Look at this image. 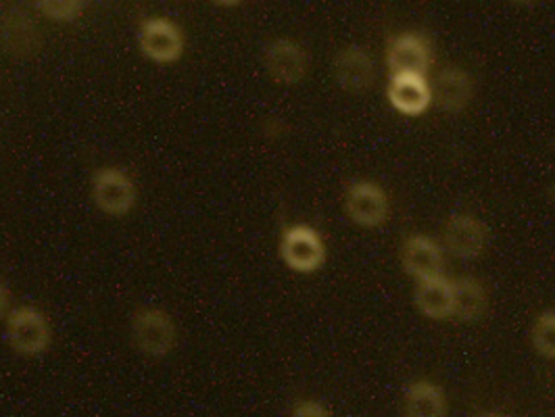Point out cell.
<instances>
[{"mask_svg":"<svg viewBox=\"0 0 555 417\" xmlns=\"http://www.w3.org/2000/svg\"><path fill=\"white\" fill-rule=\"evenodd\" d=\"M430 90H433V101L444 113H462L473 101V78L462 67L449 65L439 71Z\"/></svg>","mask_w":555,"mask_h":417,"instance_id":"cell-12","label":"cell"},{"mask_svg":"<svg viewBox=\"0 0 555 417\" xmlns=\"http://www.w3.org/2000/svg\"><path fill=\"white\" fill-rule=\"evenodd\" d=\"M263 67L274 82L295 86L306 80L309 53L301 42L293 38H276L266 47Z\"/></svg>","mask_w":555,"mask_h":417,"instance_id":"cell-6","label":"cell"},{"mask_svg":"<svg viewBox=\"0 0 555 417\" xmlns=\"http://www.w3.org/2000/svg\"><path fill=\"white\" fill-rule=\"evenodd\" d=\"M489 243V227L468 213H453L443 227V249L457 259H476Z\"/></svg>","mask_w":555,"mask_h":417,"instance_id":"cell-9","label":"cell"},{"mask_svg":"<svg viewBox=\"0 0 555 417\" xmlns=\"http://www.w3.org/2000/svg\"><path fill=\"white\" fill-rule=\"evenodd\" d=\"M403 416L447 417L449 405L444 390L433 380H416L403 390Z\"/></svg>","mask_w":555,"mask_h":417,"instance_id":"cell-14","label":"cell"},{"mask_svg":"<svg viewBox=\"0 0 555 417\" xmlns=\"http://www.w3.org/2000/svg\"><path fill=\"white\" fill-rule=\"evenodd\" d=\"M333 74L336 83L351 94L365 92L376 78V67L372 56L358 44L340 49L334 56Z\"/></svg>","mask_w":555,"mask_h":417,"instance_id":"cell-10","label":"cell"},{"mask_svg":"<svg viewBox=\"0 0 555 417\" xmlns=\"http://www.w3.org/2000/svg\"><path fill=\"white\" fill-rule=\"evenodd\" d=\"M509 2L516 6H534L539 0H509Z\"/></svg>","mask_w":555,"mask_h":417,"instance_id":"cell-22","label":"cell"},{"mask_svg":"<svg viewBox=\"0 0 555 417\" xmlns=\"http://www.w3.org/2000/svg\"><path fill=\"white\" fill-rule=\"evenodd\" d=\"M2 324L9 349L20 357H40L55 342V328L49 313L34 303H15Z\"/></svg>","mask_w":555,"mask_h":417,"instance_id":"cell-2","label":"cell"},{"mask_svg":"<svg viewBox=\"0 0 555 417\" xmlns=\"http://www.w3.org/2000/svg\"><path fill=\"white\" fill-rule=\"evenodd\" d=\"M137 44L140 55L159 67L176 65L186 55V34L167 15L144 17L137 31Z\"/></svg>","mask_w":555,"mask_h":417,"instance_id":"cell-4","label":"cell"},{"mask_svg":"<svg viewBox=\"0 0 555 417\" xmlns=\"http://www.w3.org/2000/svg\"><path fill=\"white\" fill-rule=\"evenodd\" d=\"M282 263L295 274H315L326 263L328 249L322 234L309 223H291L278 240Z\"/></svg>","mask_w":555,"mask_h":417,"instance_id":"cell-5","label":"cell"},{"mask_svg":"<svg viewBox=\"0 0 555 417\" xmlns=\"http://www.w3.org/2000/svg\"><path fill=\"white\" fill-rule=\"evenodd\" d=\"M15 305L11 299V290L9 286L0 279V322L7 317V313L11 311V307Z\"/></svg>","mask_w":555,"mask_h":417,"instance_id":"cell-20","label":"cell"},{"mask_svg":"<svg viewBox=\"0 0 555 417\" xmlns=\"http://www.w3.org/2000/svg\"><path fill=\"white\" fill-rule=\"evenodd\" d=\"M211 4H216V6H222V9H236V6H241L245 0H209Z\"/></svg>","mask_w":555,"mask_h":417,"instance_id":"cell-21","label":"cell"},{"mask_svg":"<svg viewBox=\"0 0 555 417\" xmlns=\"http://www.w3.org/2000/svg\"><path fill=\"white\" fill-rule=\"evenodd\" d=\"M401 263L416 282L441 276L444 268L443 247L424 234H412L401 247Z\"/></svg>","mask_w":555,"mask_h":417,"instance_id":"cell-11","label":"cell"},{"mask_svg":"<svg viewBox=\"0 0 555 417\" xmlns=\"http://www.w3.org/2000/svg\"><path fill=\"white\" fill-rule=\"evenodd\" d=\"M88 195L92 207L112 220H124L134 213L139 205L140 188L134 173L126 167L107 164L90 173Z\"/></svg>","mask_w":555,"mask_h":417,"instance_id":"cell-1","label":"cell"},{"mask_svg":"<svg viewBox=\"0 0 555 417\" xmlns=\"http://www.w3.org/2000/svg\"><path fill=\"white\" fill-rule=\"evenodd\" d=\"M485 417H500V416H485Z\"/></svg>","mask_w":555,"mask_h":417,"instance_id":"cell-23","label":"cell"},{"mask_svg":"<svg viewBox=\"0 0 555 417\" xmlns=\"http://www.w3.org/2000/svg\"><path fill=\"white\" fill-rule=\"evenodd\" d=\"M433 65V47L426 36L405 31L395 36L387 49V67L390 76H424Z\"/></svg>","mask_w":555,"mask_h":417,"instance_id":"cell-8","label":"cell"},{"mask_svg":"<svg viewBox=\"0 0 555 417\" xmlns=\"http://www.w3.org/2000/svg\"><path fill=\"white\" fill-rule=\"evenodd\" d=\"M530 342L541 357L555 362V309L543 311L534 320L530 330Z\"/></svg>","mask_w":555,"mask_h":417,"instance_id":"cell-17","label":"cell"},{"mask_svg":"<svg viewBox=\"0 0 555 417\" xmlns=\"http://www.w3.org/2000/svg\"><path fill=\"white\" fill-rule=\"evenodd\" d=\"M416 307L430 320L453 317V284L441 276L417 279L414 292Z\"/></svg>","mask_w":555,"mask_h":417,"instance_id":"cell-15","label":"cell"},{"mask_svg":"<svg viewBox=\"0 0 555 417\" xmlns=\"http://www.w3.org/2000/svg\"><path fill=\"white\" fill-rule=\"evenodd\" d=\"M345 211L361 227H380L389 220V196L370 180H356L345 195Z\"/></svg>","mask_w":555,"mask_h":417,"instance_id":"cell-7","label":"cell"},{"mask_svg":"<svg viewBox=\"0 0 555 417\" xmlns=\"http://www.w3.org/2000/svg\"><path fill=\"white\" fill-rule=\"evenodd\" d=\"M387 96L390 107L408 117L428 112L433 103V90L424 76H390Z\"/></svg>","mask_w":555,"mask_h":417,"instance_id":"cell-13","label":"cell"},{"mask_svg":"<svg viewBox=\"0 0 555 417\" xmlns=\"http://www.w3.org/2000/svg\"><path fill=\"white\" fill-rule=\"evenodd\" d=\"M453 284V317L462 322H476L489 309V295L478 278H460Z\"/></svg>","mask_w":555,"mask_h":417,"instance_id":"cell-16","label":"cell"},{"mask_svg":"<svg viewBox=\"0 0 555 417\" xmlns=\"http://www.w3.org/2000/svg\"><path fill=\"white\" fill-rule=\"evenodd\" d=\"M130 340L142 357L167 360L180 340L178 322L166 307H139L130 317Z\"/></svg>","mask_w":555,"mask_h":417,"instance_id":"cell-3","label":"cell"},{"mask_svg":"<svg viewBox=\"0 0 555 417\" xmlns=\"http://www.w3.org/2000/svg\"><path fill=\"white\" fill-rule=\"evenodd\" d=\"M40 13L55 22V24H69L82 13V0H40Z\"/></svg>","mask_w":555,"mask_h":417,"instance_id":"cell-18","label":"cell"},{"mask_svg":"<svg viewBox=\"0 0 555 417\" xmlns=\"http://www.w3.org/2000/svg\"><path fill=\"white\" fill-rule=\"evenodd\" d=\"M288 417H333V414L324 403H320L315 399H299L293 405Z\"/></svg>","mask_w":555,"mask_h":417,"instance_id":"cell-19","label":"cell"}]
</instances>
